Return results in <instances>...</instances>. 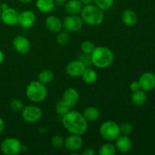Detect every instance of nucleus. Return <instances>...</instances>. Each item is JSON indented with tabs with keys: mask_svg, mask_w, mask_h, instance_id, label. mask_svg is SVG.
Wrapping results in <instances>:
<instances>
[{
	"mask_svg": "<svg viewBox=\"0 0 155 155\" xmlns=\"http://www.w3.org/2000/svg\"><path fill=\"white\" fill-rule=\"evenodd\" d=\"M62 124L71 134L82 136L88 130V121L83 114L77 110H69L62 116Z\"/></svg>",
	"mask_w": 155,
	"mask_h": 155,
	"instance_id": "obj_1",
	"label": "nucleus"
},
{
	"mask_svg": "<svg viewBox=\"0 0 155 155\" xmlns=\"http://www.w3.org/2000/svg\"><path fill=\"white\" fill-rule=\"evenodd\" d=\"M91 55L92 64L98 68H106L114 61V54L110 48L104 46H95Z\"/></svg>",
	"mask_w": 155,
	"mask_h": 155,
	"instance_id": "obj_2",
	"label": "nucleus"
},
{
	"mask_svg": "<svg viewBox=\"0 0 155 155\" xmlns=\"http://www.w3.org/2000/svg\"><path fill=\"white\" fill-rule=\"evenodd\" d=\"M80 14L83 21L88 25L98 26L104 21L103 11L94 5H85Z\"/></svg>",
	"mask_w": 155,
	"mask_h": 155,
	"instance_id": "obj_3",
	"label": "nucleus"
},
{
	"mask_svg": "<svg viewBox=\"0 0 155 155\" xmlns=\"http://www.w3.org/2000/svg\"><path fill=\"white\" fill-rule=\"evenodd\" d=\"M48 95L45 85L39 80L32 81L26 88V96L32 102L39 103L43 101Z\"/></svg>",
	"mask_w": 155,
	"mask_h": 155,
	"instance_id": "obj_4",
	"label": "nucleus"
},
{
	"mask_svg": "<svg viewBox=\"0 0 155 155\" xmlns=\"http://www.w3.org/2000/svg\"><path fill=\"white\" fill-rule=\"evenodd\" d=\"M99 133L104 140L108 142L115 141L120 135V126L114 121H105L100 127Z\"/></svg>",
	"mask_w": 155,
	"mask_h": 155,
	"instance_id": "obj_5",
	"label": "nucleus"
},
{
	"mask_svg": "<svg viewBox=\"0 0 155 155\" xmlns=\"http://www.w3.org/2000/svg\"><path fill=\"white\" fill-rule=\"evenodd\" d=\"M1 151L6 155H16L19 154L23 147L21 142L16 138H7L1 144Z\"/></svg>",
	"mask_w": 155,
	"mask_h": 155,
	"instance_id": "obj_6",
	"label": "nucleus"
},
{
	"mask_svg": "<svg viewBox=\"0 0 155 155\" xmlns=\"http://www.w3.org/2000/svg\"><path fill=\"white\" fill-rule=\"evenodd\" d=\"M22 117L27 123H36L42 118V111L39 107L35 105H28L22 110Z\"/></svg>",
	"mask_w": 155,
	"mask_h": 155,
	"instance_id": "obj_7",
	"label": "nucleus"
},
{
	"mask_svg": "<svg viewBox=\"0 0 155 155\" xmlns=\"http://www.w3.org/2000/svg\"><path fill=\"white\" fill-rule=\"evenodd\" d=\"M83 21L81 17L77 15H70L63 21V28L68 32H77L82 28Z\"/></svg>",
	"mask_w": 155,
	"mask_h": 155,
	"instance_id": "obj_8",
	"label": "nucleus"
},
{
	"mask_svg": "<svg viewBox=\"0 0 155 155\" xmlns=\"http://www.w3.org/2000/svg\"><path fill=\"white\" fill-rule=\"evenodd\" d=\"M20 13L17 9L8 8L2 12L1 20L5 24L8 26H15L18 24Z\"/></svg>",
	"mask_w": 155,
	"mask_h": 155,
	"instance_id": "obj_9",
	"label": "nucleus"
},
{
	"mask_svg": "<svg viewBox=\"0 0 155 155\" xmlns=\"http://www.w3.org/2000/svg\"><path fill=\"white\" fill-rule=\"evenodd\" d=\"M36 20V14L33 11H24L20 13L18 24L24 29H30L34 26Z\"/></svg>",
	"mask_w": 155,
	"mask_h": 155,
	"instance_id": "obj_10",
	"label": "nucleus"
},
{
	"mask_svg": "<svg viewBox=\"0 0 155 155\" xmlns=\"http://www.w3.org/2000/svg\"><path fill=\"white\" fill-rule=\"evenodd\" d=\"M13 47L17 52L21 54H26L30 51L31 45L27 38L24 36H18L13 39Z\"/></svg>",
	"mask_w": 155,
	"mask_h": 155,
	"instance_id": "obj_11",
	"label": "nucleus"
},
{
	"mask_svg": "<svg viewBox=\"0 0 155 155\" xmlns=\"http://www.w3.org/2000/svg\"><path fill=\"white\" fill-rule=\"evenodd\" d=\"M141 89L145 92H151L155 88V74L151 72H146L142 74L139 80Z\"/></svg>",
	"mask_w": 155,
	"mask_h": 155,
	"instance_id": "obj_12",
	"label": "nucleus"
},
{
	"mask_svg": "<svg viewBox=\"0 0 155 155\" xmlns=\"http://www.w3.org/2000/svg\"><path fill=\"white\" fill-rule=\"evenodd\" d=\"M86 67L79 60L69 62L66 66V72L72 77H81Z\"/></svg>",
	"mask_w": 155,
	"mask_h": 155,
	"instance_id": "obj_13",
	"label": "nucleus"
},
{
	"mask_svg": "<svg viewBox=\"0 0 155 155\" xmlns=\"http://www.w3.org/2000/svg\"><path fill=\"white\" fill-rule=\"evenodd\" d=\"M66 148L71 151H77L82 148L83 145V139L81 136L76 134H71L64 140Z\"/></svg>",
	"mask_w": 155,
	"mask_h": 155,
	"instance_id": "obj_14",
	"label": "nucleus"
},
{
	"mask_svg": "<svg viewBox=\"0 0 155 155\" xmlns=\"http://www.w3.org/2000/svg\"><path fill=\"white\" fill-rule=\"evenodd\" d=\"M62 100L69 106L71 108L75 107L80 100V95L77 89L74 88H68L63 94Z\"/></svg>",
	"mask_w": 155,
	"mask_h": 155,
	"instance_id": "obj_15",
	"label": "nucleus"
},
{
	"mask_svg": "<svg viewBox=\"0 0 155 155\" xmlns=\"http://www.w3.org/2000/svg\"><path fill=\"white\" fill-rule=\"evenodd\" d=\"M115 147L121 153H127L132 148V141L128 136L120 135L115 140Z\"/></svg>",
	"mask_w": 155,
	"mask_h": 155,
	"instance_id": "obj_16",
	"label": "nucleus"
},
{
	"mask_svg": "<svg viewBox=\"0 0 155 155\" xmlns=\"http://www.w3.org/2000/svg\"><path fill=\"white\" fill-rule=\"evenodd\" d=\"M45 25L49 31L52 33H59L63 28V21L56 16H48L45 20Z\"/></svg>",
	"mask_w": 155,
	"mask_h": 155,
	"instance_id": "obj_17",
	"label": "nucleus"
},
{
	"mask_svg": "<svg viewBox=\"0 0 155 155\" xmlns=\"http://www.w3.org/2000/svg\"><path fill=\"white\" fill-rule=\"evenodd\" d=\"M83 5L80 0H69L65 4V11L70 15H77L82 12Z\"/></svg>",
	"mask_w": 155,
	"mask_h": 155,
	"instance_id": "obj_18",
	"label": "nucleus"
},
{
	"mask_svg": "<svg viewBox=\"0 0 155 155\" xmlns=\"http://www.w3.org/2000/svg\"><path fill=\"white\" fill-rule=\"evenodd\" d=\"M122 21L128 27H133L137 23V15L131 9H125L122 13Z\"/></svg>",
	"mask_w": 155,
	"mask_h": 155,
	"instance_id": "obj_19",
	"label": "nucleus"
},
{
	"mask_svg": "<svg viewBox=\"0 0 155 155\" xmlns=\"http://www.w3.org/2000/svg\"><path fill=\"white\" fill-rule=\"evenodd\" d=\"M82 114L88 122H93V121L97 120L101 115L99 110L93 106L86 107Z\"/></svg>",
	"mask_w": 155,
	"mask_h": 155,
	"instance_id": "obj_20",
	"label": "nucleus"
},
{
	"mask_svg": "<svg viewBox=\"0 0 155 155\" xmlns=\"http://www.w3.org/2000/svg\"><path fill=\"white\" fill-rule=\"evenodd\" d=\"M54 0H37L36 1V8L39 12L42 13H49L52 12L54 8Z\"/></svg>",
	"mask_w": 155,
	"mask_h": 155,
	"instance_id": "obj_21",
	"label": "nucleus"
},
{
	"mask_svg": "<svg viewBox=\"0 0 155 155\" xmlns=\"http://www.w3.org/2000/svg\"><path fill=\"white\" fill-rule=\"evenodd\" d=\"M131 100L135 105L141 106L146 101L147 95L145 91L140 89L136 92H133L131 95Z\"/></svg>",
	"mask_w": 155,
	"mask_h": 155,
	"instance_id": "obj_22",
	"label": "nucleus"
},
{
	"mask_svg": "<svg viewBox=\"0 0 155 155\" xmlns=\"http://www.w3.org/2000/svg\"><path fill=\"white\" fill-rule=\"evenodd\" d=\"M81 77L85 83H87V84H92L97 80L98 74H97L96 71H94L92 68H86Z\"/></svg>",
	"mask_w": 155,
	"mask_h": 155,
	"instance_id": "obj_23",
	"label": "nucleus"
},
{
	"mask_svg": "<svg viewBox=\"0 0 155 155\" xmlns=\"http://www.w3.org/2000/svg\"><path fill=\"white\" fill-rule=\"evenodd\" d=\"M54 79V74L50 70H44L38 75V80L43 84L46 85L51 83Z\"/></svg>",
	"mask_w": 155,
	"mask_h": 155,
	"instance_id": "obj_24",
	"label": "nucleus"
},
{
	"mask_svg": "<svg viewBox=\"0 0 155 155\" xmlns=\"http://www.w3.org/2000/svg\"><path fill=\"white\" fill-rule=\"evenodd\" d=\"M116 147L112 143H105L101 145L98 151L100 155H114L116 154Z\"/></svg>",
	"mask_w": 155,
	"mask_h": 155,
	"instance_id": "obj_25",
	"label": "nucleus"
},
{
	"mask_svg": "<svg viewBox=\"0 0 155 155\" xmlns=\"http://www.w3.org/2000/svg\"><path fill=\"white\" fill-rule=\"evenodd\" d=\"M93 2L101 10L107 11L113 6L114 0H94Z\"/></svg>",
	"mask_w": 155,
	"mask_h": 155,
	"instance_id": "obj_26",
	"label": "nucleus"
},
{
	"mask_svg": "<svg viewBox=\"0 0 155 155\" xmlns=\"http://www.w3.org/2000/svg\"><path fill=\"white\" fill-rule=\"evenodd\" d=\"M71 107L62 99H61L55 106L56 112H57L58 114L61 115V116H64V114H66L69 110H71Z\"/></svg>",
	"mask_w": 155,
	"mask_h": 155,
	"instance_id": "obj_27",
	"label": "nucleus"
},
{
	"mask_svg": "<svg viewBox=\"0 0 155 155\" xmlns=\"http://www.w3.org/2000/svg\"><path fill=\"white\" fill-rule=\"evenodd\" d=\"M70 39H71V36L69 34V32L66 30L63 32H59L56 37V41L61 45H67L69 42Z\"/></svg>",
	"mask_w": 155,
	"mask_h": 155,
	"instance_id": "obj_28",
	"label": "nucleus"
},
{
	"mask_svg": "<svg viewBox=\"0 0 155 155\" xmlns=\"http://www.w3.org/2000/svg\"><path fill=\"white\" fill-rule=\"evenodd\" d=\"M95 48V44L91 41H85L81 44V50L83 53L91 54Z\"/></svg>",
	"mask_w": 155,
	"mask_h": 155,
	"instance_id": "obj_29",
	"label": "nucleus"
},
{
	"mask_svg": "<svg viewBox=\"0 0 155 155\" xmlns=\"http://www.w3.org/2000/svg\"><path fill=\"white\" fill-rule=\"evenodd\" d=\"M120 126V134L126 135V136H129L133 133V127L131 124L128 122H125L121 124Z\"/></svg>",
	"mask_w": 155,
	"mask_h": 155,
	"instance_id": "obj_30",
	"label": "nucleus"
},
{
	"mask_svg": "<svg viewBox=\"0 0 155 155\" xmlns=\"http://www.w3.org/2000/svg\"><path fill=\"white\" fill-rule=\"evenodd\" d=\"M10 107L15 112L22 111L24 109V103L20 99H13L10 102Z\"/></svg>",
	"mask_w": 155,
	"mask_h": 155,
	"instance_id": "obj_31",
	"label": "nucleus"
},
{
	"mask_svg": "<svg viewBox=\"0 0 155 155\" xmlns=\"http://www.w3.org/2000/svg\"><path fill=\"white\" fill-rule=\"evenodd\" d=\"M77 60L80 61L81 63H83L86 68H89L90 65L92 64V59H91V55L88 54H85V53H83L82 54H80L79 56L78 59Z\"/></svg>",
	"mask_w": 155,
	"mask_h": 155,
	"instance_id": "obj_32",
	"label": "nucleus"
},
{
	"mask_svg": "<svg viewBox=\"0 0 155 155\" xmlns=\"http://www.w3.org/2000/svg\"><path fill=\"white\" fill-rule=\"evenodd\" d=\"M64 144V139H63V137L59 135H56L54 137L51 139V145L52 146H54V148H59L62 146V145Z\"/></svg>",
	"mask_w": 155,
	"mask_h": 155,
	"instance_id": "obj_33",
	"label": "nucleus"
},
{
	"mask_svg": "<svg viewBox=\"0 0 155 155\" xmlns=\"http://www.w3.org/2000/svg\"><path fill=\"white\" fill-rule=\"evenodd\" d=\"M130 89L132 92H136V91L140 89V85H139V82L138 81H133V83H130Z\"/></svg>",
	"mask_w": 155,
	"mask_h": 155,
	"instance_id": "obj_34",
	"label": "nucleus"
},
{
	"mask_svg": "<svg viewBox=\"0 0 155 155\" xmlns=\"http://www.w3.org/2000/svg\"><path fill=\"white\" fill-rule=\"evenodd\" d=\"M95 154V151L93 149H92V148H87V149H86L82 153L83 155H94Z\"/></svg>",
	"mask_w": 155,
	"mask_h": 155,
	"instance_id": "obj_35",
	"label": "nucleus"
},
{
	"mask_svg": "<svg viewBox=\"0 0 155 155\" xmlns=\"http://www.w3.org/2000/svg\"><path fill=\"white\" fill-rule=\"evenodd\" d=\"M54 4L58 6H63L66 4L67 0H54Z\"/></svg>",
	"mask_w": 155,
	"mask_h": 155,
	"instance_id": "obj_36",
	"label": "nucleus"
},
{
	"mask_svg": "<svg viewBox=\"0 0 155 155\" xmlns=\"http://www.w3.org/2000/svg\"><path fill=\"white\" fill-rule=\"evenodd\" d=\"M5 129V122L2 118H0V134L3 132Z\"/></svg>",
	"mask_w": 155,
	"mask_h": 155,
	"instance_id": "obj_37",
	"label": "nucleus"
},
{
	"mask_svg": "<svg viewBox=\"0 0 155 155\" xmlns=\"http://www.w3.org/2000/svg\"><path fill=\"white\" fill-rule=\"evenodd\" d=\"M80 2H81L82 4L84 5H88L92 4L94 2V0H80Z\"/></svg>",
	"mask_w": 155,
	"mask_h": 155,
	"instance_id": "obj_38",
	"label": "nucleus"
},
{
	"mask_svg": "<svg viewBox=\"0 0 155 155\" xmlns=\"http://www.w3.org/2000/svg\"><path fill=\"white\" fill-rule=\"evenodd\" d=\"M8 8H9V6L6 3H2V4L0 5V9H1L2 12V11L6 10V9H8Z\"/></svg>",
	"mask_w": 155,
	"mask_h": 155,
	"instance_id": "obj_39",
	"label": "nucleus"
},
{
	"mask_svg": "<svg viewBox=\"0 0 155 155\" xmlns=\"http://www.w3.org/2000/svg\"><path fill=\"white\" fill-rule=\"evenodd\" d=\"M5 60V54L2 50H0V64L2 63Z\"/></svg>",
	"mask_w": 155,
	"mask_h": 155,
	"instance_id": "obj_40",
	"label": "nucleus"
},
{
	"mask_svg": "<svg viewBox=\"0 0 155 155\" xmlns=\"http://www.w3.org/2000/svg\"><path fill=\"white\" fill-rule=\"evenodd\" d=\"M19 2H21V3H24V4H27V3L31 2L33 0H18Z\"/></svg>",
	"mask_w": 155,
	"mask_h": 155,
	"instance_id": "obj_41",
	"label": "nucleus"
},
{
	"mask_svg": "<svg viewBox=\"0 0 155 155\" xmlns=\"http://www.w3.org/2000/svg\"><path fill=\"white\" fill-rule=\"evenodd\" d=\"M1 15H2V11L1 9H0V20H1Z\"/></svg>",
	"mask_w": 155,
	"mask_h": 155,
	"instance_id": "obj_42",
	"label": "nucleus"
}]
</instances>
